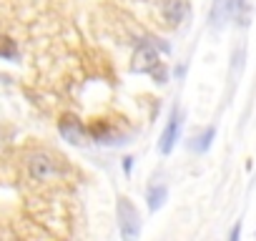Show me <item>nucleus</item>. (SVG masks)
Listing matches in <instances>:
<instances>
[{"mask_svg":"<svg viewBox=\"0 0 256 241\" xmlns=\"http://www.w3.org/2000/svg\"><path fill=\"white\" fill-rule=\"evenodd\" d=\"M214 136H216V128H214V126L204 128L198 136L191 138V151H196V154H206V151L211 148V144H214Z\"/></svg>","mask_w":256,"mask_h":241,"instance_id":"obj_8","label":"nucleus"},{"mask_svg":"<svg viewBox=\"0 0 256 241\" xmlns=\"http://www.w3.org/2000/svg\"><path fill=\"white\" fill-rule=\"evenodd\" d=\"M181 118H184L181 108H174L171 116H168V120H166V128H164V134H161V138H158V151H161L164 156H168V154L176 148V144H178V136H181Z\"/></svg>","mask_w":256,"mask_h":241,"instance_id":"obj_4","label":"nucleus"},{"mask_svg":"<svg viewBox=\"0 0 256 241\" xmlns=\"http://www.w3.org/2000/svg\"><path fill=\"white\" fill-rule=\"evenodd\" d=\"M116 216H118L120 236H123L126 241H134V238H138V236H141V214H138V208L134 206V201H131V198L118 196Z\"/></svg>","mask_w":256,"mask_h":241,"instance_id":"obj_1","label":"nucleus"},{"mask_svg":"<svg viewBox=\"0 0 256 241\" xmlns=\"http://www.w3.org/2000/svg\"><path fill=\"white\" fill-rule=\"evenodd\" d=\"M58 134L63 136V141H68V144H73V146H83L86 138H88L86 126L80 124L76 116H63V118L58 120Z\"/></svg>","mask_w":256,"mask_h":241,"instance_id":"obj_6","label":"nucleus"},{"mask_svg":"<svg viewBox=\"0 0 256 241\" xmlns=\"http://www.w3.org/2000/svg\"><path fill=\"white\" fill-rule=\"evenodd\" d=\"M238 236H241V224H236V226L231 228V234H228V238H231V241H236Z\"/></svg>","mask_w":256,"mask_h":241,"instance_id":"obj_12","label":"nucleus"},{"mask_svg":"<svg viewBox=\"0 0 256 241\" xmlns=\"http://www.w3.org/2000/svg\"><path fill=\"white\" fill-rule=\"evenodd\" d=\"M158 66H161V56L154 48V43L141 40L138 48H136V53H134V63H131L134 73H154Z\"/></svg>","mask_w":256,"mask_h":241,"instance_id":"obj_3","label":"nucleus"},{"mask_svg":"<svg viewBox=\"0 0 256 241\" xmlns=\"http://www.w3.org/2000/svg\"><path fill=\"white\" fill-rule=\"evenodd\" d=\"M161 16L168 26L178 28L186 16H188V6H186V0H161Z\"/></svg>","mask_w":256,"mask_h":241,"instance_id":"obj_7","label":"nucleus"},{"mask_svg":"<svg viewBox=\"0 0 256 241\" xmlns=\"http://www.w3.org/2000/svg\"><path fill=\"white\" fill-rule=\"evenodd\" d=\"M90 134H93L96 144H116V134H113L108 126H103V124H96Z\"/></svg>","mask_w":256,"mask_h":241,"instance_id":"obj_10","label":"nucleus"},{"mask_svg":"<svg viewBox=\"0 0 256 241\" xmlns=\"http://www.w3.org/2000/svg\"><path fill=\"white\" fill-rule=\"evenodd\" d=\"M166 198H168V188L164 184H156V186H151L146 191V201H148V208L151 211H158L166 204Z\"/></svg>","mask_w":256,"mask_h":241,"instance_id":"obj_9","label":"nucleus"},{"mask_svg":"<svg viewBox=\"0 0 256 241\" xmlns=\"http://www.w3.org/2000/svg\"><path fill=\"white\" fill-rule=\"evenodd\" d=\"M123 168H126V174L134 168V158H131V156H126V158H123Z\"/></svg>","mask_w":256,"mask_h":241,"instance_id":"obj_13","label":"nucleus"},{"mask_svg":"<svg viewBox=\"0 0 256 241\" xmlns=\"http://www.w3.org/2000/svg\"><path fill=\"white\" fill-rule=\"evenodd\" d=\"M236 6H238V0H214L211 13H208L211 28L214 30H224L228 26V20L236 16Z\"/></svg>","mask_w":256,"mask_h":241,"instance_id":"obj_5","label":"nucleus"},{"mask_svg":"<svg viewBox=\"0 0 256 241\" xmlns=\"http://www.w3.org/2000/svg\"><path fill=\"white\" fill-rule=\"evenodd\" d=\"M0 56H3V58H16V56H18L16 46H13L8 38H3V46H0Z\"/></svg>","mask_w":256,"mask_h":241,"instance_id":"obj_11","label":"nucleus"},{"mask_svg":"<svg viewBox=\"0 0 256 241\" xmlns=\"http://www.w3.org/2000/svg\"><path fill=\"white\" fill-rule=\"evenodd\" d=\"M26 166H28L30 178H36V181H48V178H53V176L60 174V166H58L56 158H53L50 154H46V151H33V154H28Z\"/></svg>","mask_w":256,"mask_h":241,"instance_id":"obj_2","label":"nucleus"}]
</instances>
